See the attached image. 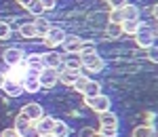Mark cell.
Returning <instances> with one entry per match:
<instances>
[{
	"label": "cell",
	"mask_w": 158,
	"mask_h": 137,
	"mask_svg": "<svg viewBox=\"0 0 158 137\" xmlns=\"http://www.w3.org/2000/svg\"><path fill=\"white\" fill-rule=\"evenodd\" d=\"M74 89H76L80 95H85V97H95V95L101 93V85H99L97 80L89 78L86 74H80V78L74 82Z\"/></svg>",
	"instance_id": "obj_1"
},
{
	"label": "cell",
	"mask_w": 158,
	"mask_h": 137,
	"mask_svg": "<svg viewBox=\"0 0 158 137\" xmlns=\"http://www.w3.org/2000/svg\"><path fill=\"white\" fill-rule=\"evenodd\" d=\"M78 57H80V61H82V70H86V72L99 74V72H103V68H106L103 57H99L97 53H91V55H78Z\"/></svg>",
	"instance_id": "obj_2"
},
{
	"label": "cell",
	"mask_w": 158,
	"mask_h": 137,
	"mask_svg": "<svg viewBox=\"0 0 158 137\" xmlns=\"http://www.w3.org/2000/svg\"><path fill=\"white\" fill-rule=\"evenodd\" d=\"M63 38H65V30L59 27V25H51V30L47 32V36L42 38V40H44V47L49 51H55L57 47H61Z\"/></svg>",
	"instance_id": "obj_3"
},
{
	"label": "cell",
	"mask_w": 158,
	"mask_h": 137,
	"mask_svg": "<svg viewBox=\"0 0 158 137\" xmlns=\"http://www.w3.org/2000/svg\"><path fill=\"white\" fill-rule=\"evenodd\" d=\"M135 42H137V47H141V49H150V47H154V38H156V34H154V30L150 27V25L141 23V30L135 34Z\"/></svg>",
	"instance_id": "obj_4"
},
{
	"label": "cell",
	"mask_w": 158,
	"mask_h": 137,
	"mask_svg": "<svg viewBox=\"0 0 158 137\" xmlns=\"http://www.w3.org/2000/svg\"><path fill=\"white\" fill-rule=\"evenodd\" d=\"M86 106H89L95 114H101V112L112 110V99H110L108 95L99 93V95H95V97H86Z\"/></svg>",
	"instance_id": "obj_5"
},
{
	"label": "cell",
	"mask_w": 158,
	"mask_h": 137,
	"mask_svg": "<svg viewBox=\"0 0 158 137\" xmlns=\"http://www.w3.org/2000/svg\"><path fill=\"white\" fill-rule=\"evenodd\" d=\"M2 59H4V63H6L9 68H15V65L23 63L25 53H23V49H19V47H9V49L2 53Z\"/></svg>",
	"instance_id": "obj_6"
},
{
	"label": "cell",
	"mask_w": 158,
	"mask_h": 137,
	"mask_svg": "<svg viewBox=\"0 0 158 137\" xmlns=\"http://www.w3.org/2000/svg\"><path fill=\"white\" fill-rule=\"evenodd\" d=\"M38 82H40V89L57 87V82H59V72H57V70H51V68H44V70L38 74Z\"/></svg>",
	"instance_id": "obj_7"
},
{
	"label": "cell",
	"mask_w": 158,
	"mask_h": 137,
	"mask_svg": "<svg viewBox=\"0 0 158 137\" xmlns=\"http://www.w3.org/2000/svg\"><path fill=\"white\" fill-rule=\"evenodd\" d=\"M19 114H23L25 118L34 125V122H38V120L44 116V110H42V106H40V103H34V101H32V103H25L23 110H21Z\"/></svg>",
	"instance_id": "obj_8"
},
{
	"label": "cell",
	"mask_w": 158,
	"mask_h": 137,
	"mask_svg": "<svg viewBox=\"0 0 158 137\" xmlns=\"http://www.w3.org/2000/svg\"><path fill=\"white\" fill-rule=\"evenodd\" d=\"M25 68H27V72L30 74H40L42 70H44V63H42V55H36V53H32V55H25Z\"/></svg>",
	"instance_id": "obj_9"
},
{
	"label": "cell",
	"mask_w": 158,
	"mask_h": 137,
	"mask_svg": "<svg viewBox=\"0 0 158 137\" xmlns=\"http://www.w3.org/2000/svg\"><path fill=\"white\" fill-rule=\"evenodd\" d=\"M61 47H63L65 53H70V55H78V51H80V47H82V40H80L78 36H74V34H65Z\"/></svg>",
	"instance_id": "obj_10"
},
{
	"label": "cell",
	"mask_w": 158,
	"mask_h": 137,
	"mask_svg": "<svg viewBox=\"0 0 158 137\" xmlns=\"http://www.w3.org/2000/svg\"><path fill=\"white\" fill-rule=\"evenodd\" d=\"M42 63H44V68L59 70L61 65H63V57H61V53H57V51H49V53H42Z\"/></svg>",
	"instance_id": "obj_11"
},
{
	"label": "cell",
	"mask_w": 158,
	"mask_h": 137,
	"mask_svg": "<svg viewBox=\"0 0 158 137\" xmlns=\"http://www.w3.org/2000/svg\"><path fill=\"white\" fill-rule=\"evenodd\" d=\"M57 72H59V82L63 85V87H74V82H76V80L80 78V74H82V72H78V70H65L63 65H61Z\"/></svg>",
	"instance_id": "obj_12"
},
{
	"label": "cell",
	"mask_w": 158,
	"mask_h": 137,
	"mask_svg": "<svg viewBox=\"0 0 158 137\" xmlns=\"http://www.w3.org/2000/svg\"><path fill=\"white\" fill-rule=\"evenodd\" d=\"M4 74H6V78H11V80H15V82H23V80H25V76L30 74V72H27L25 63H19V65L11 68V70H6Z\"/></svg>",
	"instance_id": "obj_13"
},
{
	"label": "cell",
	"mask_w": 158,
	"mask_h": 137,
	"mask_svg": "<svg viewBox=\"0 0 158 137\" xmlns=\"http://www.w3.org/2000/svg\"><path fill=\"white\" fill-rule=\"evenodd\" d=\"M2 91H4L9 97H19V95H23V87H21V82H15V80H11V78L4 80Z\"/></svg>",
	"instance_id": "obj_14"
},
{
	"label": "cell",
	"mask_w": 158,
	"mask_h": 137,
	"mask_svg": "<svg viewBox=\"0 0 158 137\" xmlns=\"http://www.w3.org/2000/svg\"><path fill=\"white\" fill-rule=\"evenodd\" d=\"M53 125H55V118H53V116H47V114H44L38 122H34V127L38 129V133H40V135H51Z\"/></svg>",
	"instance_id": "obj_15"
},
{
	"label": "cell",
	"mask_w": 158,
	"mask_h": 137,
	"mask_svg": "<svg viewBox=\"0 0 158 137\" xmlns=\"http://www.w3.org/2000/svg\"><path fill=\"white\" fill-rule=\"evenodd\" d=\"M21 87H23V93H38L40 91V82H38V76L36 74H27L25 76V80L21 82Z\"/></svg>",
	"instance_id": "obj_16"
},
{
	"label": "cell",
	"mask_w": 158,
	"mask_h": 137,
	"mask_svg": "<svg viewBox=\"0 0 158 137\" xmlns=\"http://www.w3.org/2000/svg\"><path fill=\"white\" fill-rule=\"evenodd\" d=\"M139 15H141V11H139V6L137 4H124L122 6V17H124V21H139Z\"/></svg>",
	"instance_id": "obj_17"
},
{
	"label": "cell",
	"mask_w": 158,
	"mask_h": 137,
	"mask_svg": "<svg viewBox=\"0 0 158 137\" xmlns=\"http://www.w3.org/2000/svg\"><path fill=\"white\" fill-rule=\"evenodd\" d=\"M97 118H99V127H118V116L112 110L97 114Z\"/></svg>",
	"instance_id": "obj_18"
},
{
	"label": "cell",
	"mask_w": 158,
	"mask_h": 137,
	"mask_svg": "<svg viewBox=\"0 0 158 137\" xmlns=\"http://www.w3.org/2000/svg\"><path fill=\"white\" fill-rule=\"evenodd\" d=\"M141 19L139 21H122L120 23V30H122V34H127V36H135L139 30H141Z\"/></svg>",
	"instance_id": "obj_19"
},
{
	"label": "cell",
	"mask_w": 158,
	"mask_h": 137,
	"mask_svg": "<svg viewBox=\"0 0 158 137\" xmlns=\"http://www.w3.org/2000/svg\"><path fill=\"white\" fill-rule=\"evenodd\" d=\"M34 23V27H36V36H47V32L51 30V23H49V19H44L42 15L40 17H36V21H32Z\"/></svg>",
	"instance_id": "obj_20"
},
{
	"label": "cell",
	"mask_w": 158,
	"mask_h": 137,
	"mask_svg": "<svg viewBox=\"0 0 158 137\" xmlns=\"http://www.w3.org/2000/svg\"><path fill=\"white\" fill-rule=\"evenodd\" d=\"M133 137H156V129L152 125H139L133 129Z\"/></svg>",
	"instance_id": "obj_21"
},
{
	"label": "cell",
	"mask_w": 158,
	"mask_h": 137,
	"mask_svg": "<svg viewBox=\"0 0 158 137\" xmlns=\"http://www.w3.org/2000/svg\"><path fill=\"white\" fill-rule=\"evenodd\" d=\"M63 68L65 70H78V72H82V61H80L78 55H68L63 59Z\"/></svg>",
	"instance_id": "obj_22"
},
{
	"label": "cell",
	"mask_w": 158,
	"mask_h": 137,
	"mask_svg": "<svg viewBox=\"0 0 158 137\" xmlns=\"http://www.w3.org/2000/svg\"><path fill=\"white\" fill-rule=\"evenodd\" d=\"M51 135H55V137H68V135H70V127L65 125L63 120H57V118H55V125H53Z\"/></svg>",
	"instance_id": "obj_23"
},
{
	"label": "cell",
	"mask_w": 158,
	"mask_h": 137,
	"mask_svg": "<svg viewBox=\"0 0 158 137\" xmlns=\"http://www.w3.org/2000/svg\"><path fill=\"white\" fill-rule=\"evenodd\" d=\"M30 127H32V122H30V120L25 118L23 114H19V116L15 118V127H13V129H15V131H17L19 135H23V133L27 131V129H30Z\"/></svg>",
	"instance_id": "obj_24"
},
{
	"label": "cell",
	"mask_w": 158,
	"mask_h": 137,
	"mask_svg": "<svg viewBox=\"0 0 158 137\" xmlns=\"http://www.w3.org/2000/svg\"><path fill=\"white\" fill-rule=\"evenodd\" d=\"M19 36L27 38V40L36 38V27H34V23H32V21H30V23H21L19 25Z\"/></svg>",
	"instance_id": "obj_25"
},
{
	"label": "cell",
	"mask_w": 158,
	"mask_h": 137,
	"mask_svg": "<svg viewBox=\"0 0 158 137\" xmlns=\"http://www.w3.org/2000/svg\"><path fill=\"white\" fill-rule=\"evenodd\" d=\"M108 21L114 25H120L122 21H124V17H122V9H112L108 15Z\"/></svg>",
	"instance_id": "obj_26"
},
{
	"label": "cell",
	"mask_w": 158,
	"mask_h": 137,
	"mask_svg": "<svg viewBox=\"0 0 158 137\" xmlns=\"http://www.w3.org/2000/svg\"><path fill=\"white\" fill-rule=\"evenodd\" d=\"M91 53H97V44L93 42V40H82V47L78 51V55H91Z\"/></svg>",
	"instance_id": "obj_27"
},
{
	"label": "cell",
	"mask_w": 158,
	"mask_h": 137,
	"mask_svg": "<svg viewBox=\"0 0 158 137\" xmlns=\"http://www.w3.org/2000/svg\"><path fill=\"white\" fill-rule=\"evenodd\" d=\"M99 137H118V127H99Z\"/></svg>",
	"instance_id": "obj_28"
},
{
	"label": "cell",
	"mask_w": 158,
	"mask_h": 137,
	"mask_svg": "<svg viewBox=\"0 0 158 137\" xmlns=\"http://www.w3.org/2000/svg\"><path fill=\"white\" fill-rule=\"evenodd\" d=\"M11 34H13L11 25L6 23V21H0V40H9Z\"/></svg>",
	"instance_id": "obj_29"
},
{
	"label": "cell",
	"mask_w": 158,
	"mask_h": 137,
	"mask_svg": "<svg viewBox=\"0 0 158 137\" xmlns=\"http://www.w3.org/2000/svg\"><path fill=\"white\" fill-rule=\"evenodd\" d=\"M108 36L110 38H120V34H122V30H120V25H114V23H108Z\"/></svg>",
	"instance_id": "obj_30"
},
{
	"label": "cell",
	"mask_w": 158,
	"mask_h": 137,
	"mask_svg": "<svg viewBox=\"0 0 158 137\" xmlns=\"http://www.w3.org/2000/svg\"><path fill=\"white\" fill-rule=\"evenodd\" d=\"M78 137H97V131H95L93 127H82V129L78 131Z\"/></svg>",
	"instance_id": "obj_31"
},
{
	"label": "cell",
	"mask_w": 158,
	"mask_h": 137,
	"mask_svg": "<svg viewBox=\"0 0 158 137\" xmlns=\"http://www.w3.org/2000/svg\"><path fill=\"white\" fill-rule=\"evenodd\" d=\"M27 11L32 13V15H36V17H40L42 13H44V9H42V4H40V0H34V4L27 9Z\"/></svg>",
	"instance_id": "obj_32"
},
{
	"label": "cell",
	"mask_w": 158,
	"mask_h": 137,
	"mask_svg": "<svg viewBox=\"0 0 158 137\" xmlns=\"http://www.w3.org/2000/svg\"><path fill=\"white\" fill-rule=\"evenodd\" d=\"M148 59H150V61H154V63H158V47H156V44L148 49Z\"/></svg>",
	"instance_id": "obj_33"
},
{
	"label": "cell",
	"mask_w": 158,
	"mask_h": 137,
	"mask_svg": "<svg viewBox=\"0 0 158 137\" xmlns=\"http://www.w3.org/2000/svg\"><path fill=\"white\" fill-rule=\"evenodd\" d=\"M110 4V9H122L124 4H129V0H106Z\"/></svg>",
	"instance_id": "obj_34"
},
{
	"label": "cell",
	"mask_w": 158,
	"mask_h": 137,
	"mask_svg": "<svg viewBox=\"0 0 158 137\" xmlns=\"http://www.w3.org/2000/svg\"><path fill=\"white\" fill-rule=\"evenodd\" d=\"M40 4H42V9H44V11H53V9H55V4H57V0H40Z\"/></svg>",
	"instance_id": "obj_35"
},
{
	"label": "cell",
	"mask_w": 158,
	"mask_h": 137,
	"mask_svg": "<svg viewBox=\"0 0 158 137\" xmlns=\"http://www.w3.org/2000/svg\"><path fill=\"white\" fill-rule=\"evenodd\" d=\"M21 137H42V135L38 133V129H36V127L32 125V127H30V129H27V131H25V133H23Z\"/></svg>",
	"instance_id": "obj_36"
},
{
	"label": "cell",
	"mask_w": 158,
	"mask_h": 137,
	"mask_svg": "<svg viewBox=\"0 0 158 137\" xmlns=\"http://www.w3.org/2000/svg\"><path fill=\"white\" fill-rule=\"evenodd\" d=\"M0 137H21L15 129H2V135Z\"/></svg>",
	"instance_id": "obj_37"
},
{
	"label": "cell",
	"mask_w": 158,
	"mask_h": 137,
	"mask_svg": "<svg viewBox=\"0 0 158 137\" xmlns=\"http://www.w3.org/2000/svg\"><path fill=\"white\" fill-rule=\"evenodd\" d=\"M17 2H19V4H21V6H23L25 11H27V9H30V6H32V4H34V0H17Z\"/></svg>",
	"instance_id": "obj_38"
},
{
	"label": "cell",
	"mask_w": 158,
	"mask_h": 137,
	"mask_svg": "<svg viewBox=\"0 0 158 137\" xmlns=\"http://www.w3.org/2000/svg\"><path fill=\"white\" fill-rule=\"evenodd\" d=\"M152 17L158 21V4H154V6H152Z\"/></svg>",
	"instance_id": "obj_39"
},
{
	"label": "cell",
	"mask_w": 158,
	"mask_h": 137,
	"mask_svg": "<svg viewBox=\"0 0 158 137\" xmlns=\"http://www.w3.org/2000/svg\"><path fill=\"white\" fill-rule=\"evenodd\" d=\"M4 80H6V74H4V72H0V89H2V85H4Z\"/></svg>",
	"instance_id": "obj_40"
},
{
	"label": "cell",
	"mask_w": 158,
	"mask_h": 137,
	"mask_svg": "<svg viewBox=\"0 0 158 137\" xmlns=\"http://www.w3.org/2000/svg\"><path fill=\"white\" fill-rule=\"evenodd\" d=\"M154 34H156V38H158V25H156V32H154Z\"/></svg>",
	"instance_id": "obj_41"
},
{
	"label": "cell",
	"mask_w": 158,
	"mask_h": 137,
	"mask_svg": "<svg viewBox=\"0 0 158 137\" xmlns=\"http://www.w3.org/2000/svg\"><path fill=\"white\" fill-rule=\"evenodd\" d=\"M42 137H55V135H42Z\"/></svg>",
	"instance_id": "obj_42"
},
{
	"label": "cell",
	"mask_w": 158,
	"mask_h": 137,
	"mask_svg": "<svg viewBox=\"0 0 158 137\" xmlns=\"http://www.w3.org/2000/svg\"><path fill=\"white\" fill-rule=\"evenodd\" d=\"M97 137H99V135H97Z\"/></svg>",
	"instance_id": "obj_43"
}]
</instances>
